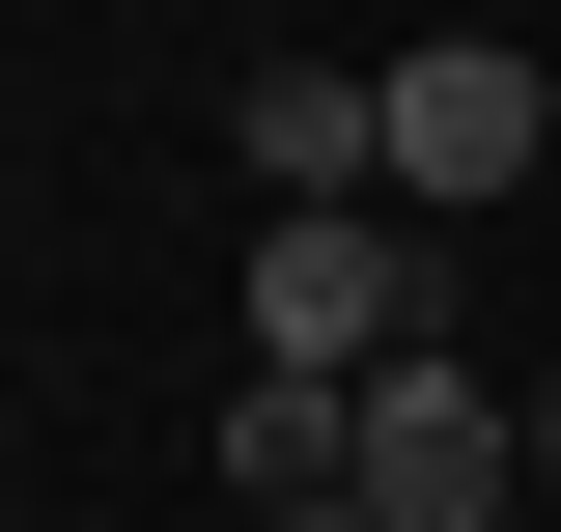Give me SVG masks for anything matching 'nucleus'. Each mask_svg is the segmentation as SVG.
Instances as JSON below:
<instances>
[{
	"label": "nucleus",
	"mask_w": 561,
	"mask_h": 532,
	"mask_svg": "<svg viewBox=\"0 0 561 532\" xmlns=\"http://www.w3.org/2000/svg\"><path fill=\"white\" fill-rule=\"evenodd\" d=\"M421 336H449L421 197H309V224H253V365H421Z\"/></svg>",
	"instance_id": "nucleus-1"
},
{
	"label": "nucleus",
	"mask_w": 561,
	"mask_h": 532,
	"mask_svg": "<svg viewBox=\"0 0 561 532\" xmlns=\"http://www.w3.org/2000/svg\"><path fill=\"white\" fill-rule=\"evenodd\" d=\"M505 476H534V393H478L449 336H421V365H365V476H337L365 532H505Z\"/></svg>",
	"instance_id": "nucleus-2"
},
{
	"label": "nucleus",
	"mask_w": 561,
	"mask_h": 532,
	"mask_svg": "<svg viewBox=\"0 0 561 532\" xmlns=\"http://www.w3.org/2000/svg\"><path fill=\"white\" fill-rule=\"evenodd\" d=\"M534 140H561V84L505 57V28H449V57H393V197H421V224L534 197Z\"/></svg>",
	"instance_id": "nucleus-3"
},
{
	"label": "nucleus",
	"mask_w": 561,
	"mask_h": 532,
	"mask_svg": "<svg viewBox=\"0 0 561 532\" xmlns=\"http://www.w3.org/2000/svg\"><path fill=\"white\" fill-rule=\"evenodd\" d=\"M309 197H393V84H337V57L253 84V224H309Z\"/></svg>",
	"instance_id": "nucleus-4"
},
{
	"label": "nucleus",
	"mask_w": 561,
	"mask_h": 532,
	"mask_svg": "<svg viewBox=\"0 0 561 532\" xmlns=\"http://www.w3.org/2000/svg\"><path fill=\"white\" fill-rule=\"evenodd\" d=\"M534 505H561V365H534Z\"/></svg>",
	"instance_id": "nucleus-5"
}]
</instances>
